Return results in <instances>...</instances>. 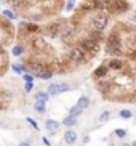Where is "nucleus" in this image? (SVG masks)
Returning <instances> with one entry per match:
<instances>
[{
	"label": "nucleus",
	"mask_w": 136,
	"mask_h": 146,
	"mask_svg": "<svg viewBox=\"0 0 136 146\" xmlns=\"http://www.w3.org/2000/svg\"><path fill=\"white\" fill-rule=\"evenodd\" d=\"M106 53L109 56H125L123 47H122V34L119 31V26L107 34L106 37Z\"/></svg>",
	"instance_id": "obj_1"
},
{
	"label": "nucleus",
	"mask_w": 136,
	"mask_h": 146,
	"mask_svg": "<svg viewBox=\"0 0 136 146\" xmlns=\"http://www.w3.org/2000/svg\"><path fill=\"white\" fill-rule=\"evenodd\" d=\"M66 58H67V61L71 63V64H83V63H88L91 58H90L88 55H86V52L83 50V48L79 45V43H74L72 47H69L67 53H66Z\"/></svg>",
	"instance_id": "obj_2"
},
{
	"label": "nucleus",
	"mask_w": 136,
	"mask_h": 146,
	"mask_svg": "<svg viewBox=\"0 0 136 146\" xmlns=\"http://www.w3.org/2000/svg\"><path fill=\"white\" fill-rule=\"evenodd\" d=\"M109 19H111V15H107L106 11H94V13H90L88 27H85V29L106 31L107 24H109Z\"/></svg>",
	"instance_id": "obj_3"
},
{
	"label": "nucleus",
	"mask_w": 136,
	"mask_h": 146,
	"mask_svg": "<svg viewBox=\"0 0 136 146\" xmlns=\"http://www.w3.org/2000/svg\"><path fill=\"white\" fill-rule=\"evenodd\" d=\"M77 43H79L83 50H85L86 55H88L90 58H94V56L101 52V43L96 42V40H93L91 37H88V35L79 37V39H77Z\"/></svg>",
	"instance_id": "obj_4"
},
{
	"label": "nucleus",
	"mask_w": 136,
	"mask_h": 146,
	"mask_svg": "<svg viewBox=\"0 0 136 146\" xmlns=\"http://www.w3.org/2000/svg\"><path fill=\"white\" fill-rule=\"evenodd\" d=\"M63 23L61 21H53V23H48L47 26L43 27V32L47 35L48 39H58L61 37V32H63Z\"/></svg>",
	"instance_id": "obj_5"
},
{
	"label": "nucleus",
	"mask_w": 136,
	"mask_h": 146,
	"mask_svg": "<svg viewBox=\"0 0 136 146\" xmlns=\"http://www.w3.org/2000/svg\"><path fill=\"white\" fill-rule=\"evenodd\" d=\"M107 66H109V69L111 71H114V72H119V71H125V69L128 68V61H125L122 56H111L109 58V61L106 63Z\"/></svg>",
	"instance_id": "obj_6"
},
{
	"label": "nucleus",
	"mask_w": 136,
	"mask_h": 146,
	"mask_svg": "<svg viewBox=\"0 0 136 146\" xmlns=\"http://www.w3.org/2000/svg\"><path fill=\"white\" fill-rule=\"evenodd\" d=\"M71 90V85L66 84V82H53L50 84L47 88V92L50 93V96H55V95H61L64 92H69Z\"/></svg>",
	"instance_id": "obj_7"
},
{
	"label": "nucleus",
	"mask_w": 136,
	"mask_h": 146,
	"mask_svg": "<svg viewBox=\"0 0 136 146\" xmlns=\"http://www.w3.org/2000/svg\"><path fill=\"white\" fill-rule=\"evenodd\" d=\"M131 10V5L127 0H114V15H123Z\"/></svg>",
	"instance_id": "obj_8"
},
{
	"label": "nucleus",
	"mask_w": 136,
	"mask_h": 146,
	"mask_svg": "<svg viewBox=\"0 0 136 146\" xmlns=\"http://www.w3.org/2000/svg\"><path fill=\"white\" fill-rule=\"evenodd\" d=\"M111 74V69H109V66L106 64V63H102L101 66H98V68L93 71V79L96 80V79H102V77H107Z\"/></svg>",
	"instance_id": "obj_9"
},
{
	"label": "nucleus",
	"mask_w": 136,
	"mask_h": 146,
	"mask_svg": "<svg viewBox=\"0 0 136 146\" xmlns=\"http://www.w3.org/2000/svg\"><path fill=\"white\" fill-rule=\"evenodd\" d=\"M85 31H86V35L91 37L93 40H96V42H99V43L106 42L107 35L104 34V31H96V29H85Z\"/></svg>",
	"instance_id": "obj_10"
},
{
	"label": "nucleus",
	"mask_w": 136,
	"mask_h": 146,
	"mask_svg": "<svg viewBox=\"0 0 136 146\" xmlns=\"http://www.w3.org/2000/svg\"><path fill=\"white\" fill-rule=\"evenodd\" d=\"M45 129L48 130L50 135H55L58 132V129H59V122L58 120H53V119H47L45 120Z\"/></svg>",
	"instance_id": "obj_11"
},
{
	"label": "nucleus",
	"mask_w": 136,
	"mask_h": 146,
	"mask_svg": "<svg viewBox=\"0 0 136 146\" xmlns=\"http://www.w3.org/2000/svg\"><path fill=\"white\" fill-rule=\"evenodd\" d=\"M64 143H66V145H74V143L77 141V133L74 132V130H66V132H64Z\"/></svg>",
	"instance_id": "obj_12"
},
{
	"label": "nucleus",
	"mask_w": 136,
	"mask_h": 146,
	"mask_svg": "<svg viewBox=\"0 0 136 146\" xmlns=\"http://www.w3.org/2000/svg\"><path fill=\"white\" fill-rule=\"evenodd\" d=\"M32 108H34V109L38 112V114H45V112H47V101H42V100H35V103L32 104Z\"/></svg>",
	"instance_id": "obj_13"
},
{
	"label": "nucleus",
	"mask_w": 136,
	"mask_h": 146,
	"mask_svg": "<svg viewBox=\"0 0 136 146\" xmlns=\"http://www.w3.org/2000/svg\"><path fill=\"white\" fill-rule=\"evenodd\" d=\"M24 50H26V45L24 43H19V45H15V47H13L11 53L15 56H22L24 55Z\"/></svg>",
	"instance_id": "obj_14"
},
{
	"label": "nucleus",
	"mask_w": 136,
	"mask_h": 146,
	"mask_svg": "<svg viewBox=\"0 0 136 146\" xmlns=\"http://www.w3.org/2000/svg\"><path fill=\"white\" fill-rule=\"evenodd\" d=\"M2 16H5L7 19H10V21H16L18 19L16 11H13V10H3V11H2Z\"/></svg>",
	"instance_id": "obj_15"
},
{
	"label": "nucleus",
	"mask_w": 136,
	"mask_h": 146,
	"mask_svg": "<svg viewBox=\"0 0 136 146\" xmlns=\"http://www.w3.org/2000/svg\"><path fill=\"white\" fill-rule=\"evenodd\" d=\"M83 112V108L79 106V104H74L72 108H71V111H69V116H72V117H79Z\"/></svg>",
	"instance_id": "obj_16"
},
{
	"label": "nucleus",
	"mask_w": 136,
	"mask_h": 146,
	"mask_svg": "<svg viewBox=\"0 0 136 146\" xmlns=\"http://www.w3.org/2000/svg\"><path fill=\"white\" fill-rule=\"evenodd\" d=\"M77 7V0H66V3H64V11H67V13H71V11H74Z\"/></svg>",
	"instance_id": "obj_17"
},
{
	"label": "nucleus",
	"mask_w": 136,
	"mask_h": 146,
	"mask_svg": "<svg viewBox=\"0 0 136 146\" xmlns=\"http://www.w3.org/2000/svg\"><path fill=\"white\" fill-rule=\"evenodd\" d=\"M77 104H79V106H82L83 109H86V108L90 106V98L86 96V95H82L80 98H79V101H77Z\"/></svg>",
	"instance_id": "obj_18"
},
{
	"label": "nucleus",
	"mask_w": 136,
	"mask_h": 146,
	"mask_svg": "<svg viewBox=\"0 0 136 146\" xmlns=\"http://www.w3.org/2000/svg\"><path fill=\"white\" fill-rule=\"evenodd\" d=\"M35 100H42V101H48V98H50V93L48 92H37V93L34 95Z\"/></svg>",
	"instance_id": "obj_19"
},
{
	"label": "nucleus",
	"mask_w": 136,
	"mask_h": 146,
	"mask_svg": "<svg viewBox=\"0 0 136 146\" xmlns=\"http://www.w3.org/2000/svg\"><path fill=\"white\" fill-rule=\"evenodd\" d=\"M63 124L66 125V127H72V125L77 124V117H72V116H67L66 119L63 120Z\"/></svg>",
	"instance_id": "obj_20"
},
{
	"label": "nucleus",
	"mask_w": 136,
	"mask_h": 146,
	"mask_svg": "<svg viewBox=\"0 0 136 146\" xmlns=\"http://www.w3.org/2000/svg\"><path fill=\"white\" fill-rule=\"evenodd\" d=\"M111 119V111H104L101 114V116H99V119H98V122L99 124H106L107 120Z\"/></svg>",
	"instance_id": "obj_21"
},
{
	"label": "nucleus",
	"mask_w": 136,
	"mask_h": 146,
	"mask_svg": "<svg viewBox=\"0 0 136 146\" xmlns=\"http://www.w3.org/2000/svg\"><path fill=\"white\" fill-rule=\"evenodd\" d=\"M119 116L122 117V119H131V117H133V112L130 111V109H120V111H119Z\"/></svg>",
	"instance_id": "obj_22"
},
{
	"label": "nucleus",
	"mask_w": 136,
	"mask_h": 146,
	"mask_svg": "<svg viewBox=\"0 0 136 146\" xmlns=\"http://www.w3.org/2000/svg\"><path fill=\"white\" fill-rule=\"evenodd\" d=\"M53 76H55V72H51V71H43V72L38 76V79H42V80H50Z\"/></svg>",
	"instance_id": "obj_23"
},
{
	"label": "nucleus",
	"mask_w": 136,
	"mask_h": 146,
	"mask_svg": "<svg viewBox=\"0 0 136 146\" xmlns=\"http://www.w3.org/2000/svg\"><path fill=\"white\" fill-rule=\"evenodd\" d=\"M11 69L16 74H24L26 72V66H22V64H11Z\"/></svg>",
	"instance_id": "obj_24"
},
{
	"label": "nucleus",
	"mask_w": 136,
	"mask_h": 146,
	"mask_svg": "<svg viewBox=\"0 0 136 146\" xmlns=\"http://www.w3.org/2000/svg\"><path fill=\"white\" fill-rule=\"evenodd\" d=\"M115 137H119V138H125L127 137V130L125 129H115Z\"/></svg>",
	"instance_id": "obj_25"
},
{
	"label": "nucleus",
	"mask_w": 136,
	"mask_h": 146,
	"mask_svg": "<svg viewBox=\"0 0 136 146\" xmlns=\"http://www.w3.org/2000/svg\"><path fill=\"white\" fill-rule=\"evenodd\" d=\"M34 74H30V72H24L22 74V79H24V82H34Z\"/></svg>",
	"instance_id": "obj_26"
},
{
	"label": "nucleus",
	"mask_w": 136,
	"mask_h": 146,
	"mask_svg": "<svg viewBox=\"0 0 136 146\" xmlns=\"http://www.w3.org/2000/svg\"><path fill=\"white\" fill-rule=\"evenodd\" d=\"M26 120H27V124H29V125H32V129H34V130H38V124L32 119V117H26Z\"/></svg>",
	"instance_id": "obj_27"
},
{
	"label": "nucleus",
	"mask_w": 136,
	"mask_h": 146,
	"mask_svg": "<svg viewBox=\"0 0 136 146\" xmlns=\"http://www.w3.org/2000/svg\"><path fill=\"white\" fill-rule=\"evenodd\" d=\"M24 90L27 92V93H30V92L34 90V82H26L24 84Z\"/></svg>",
	"instance_id": "obj_28"
},
{
	"label": "nucleus",
	"mask_w": 136,
	"mask_h": 146,
	"mask_svg": "<svg viewBox=\"0 0 136 146\" xmlns=\"http://www.w3.org/2000/svg\"><path fill=\"white\" fill-rule=\"evenodd\" d=\"M42 141H43V145H45V146H51V143H50V140H48V138L43 137V138H42Z\"/></svg>",
	"instance_id": "obj_29"
},
{
	"label": "nucleus",
	"mask_w": 136,
	"mask_h": 146,
	"mask_svg": "<svg viewBox=\"0 0 136 146\" xmlns=\"http://www.w3.org/2000/svg\"><path fill=\"white\" fill-rule=\"evenodd\" d=\"M19 146H30L29 141H24V143H19Z\"/></svg>",
	"instance_id": "obj_30"
},
{
	"label": "nucleus",
	"mask_w": 136,
	"mask_h": 146,
	"mask_svg": "<svg viewBox=\"0 0 136 146\" xmlns=\"http://www.w3.org/2000/svg\"><path fill=\"white\" fill-rule=\"evenodd\" d=\"M120 146H131V145H128V143H122Z\"/></svg>",
	"instance_id": "obj_31"
},
{
	"label": "nucleus",
	"mask_w": 136,
	"mask_h": 146,
	"mask_svg": "<svg viewBox=\"0 0 136 146\" xmlns=\"http://www.w3.org/2000/svg\"><path fill=\"white\" fill-rule=\"evenodd\" d=\"M131 146H136V140H135V141H133V143H131Z\"/></svg>",
	"instance_id": "obj_32"
},
{
	"label": "nucleus",
	"mask_w": 136,
	"mask_h": 146,
	"mask_svg": "<svg viewBox=\"0 0 136 146\" xmlns=\"http://www.w3.org/2000/svg\"><path fill=\"white\" fill-rule=\"evenodd\" d=\"M135 122H136V116H135Z\"/></svg>",
	"instance_id": "obj_33"
},
{
	"label": "nucleus",
	"mask_w": 136,
	"mask_h": 146,
	"mask_svg": "<svg viewBox=\"0 0 136 146\" xmlns=\"http://www.w3.org/2000/svg\"><path fill=\"white\" fill-rule=\"evenodd\" d=\"M109 146H114V145H109Z\"/></svg>",
	"instance_id": "obj_34"
},
{
	"label": "nucleus",
	"mask_w": 136,
	"mask_h": 146,
	"mask_svg": "<svg viewBox=\"0 0 136 146\" xmlns=\"http://www.w3.org/2000/svg\"><path fill=\"white\" fill-rule=\"evenodd\" d=\"M0 104H2V103H0Z\"/></svg>",
	"instance_id": "obj_35"
}]
</instances>
